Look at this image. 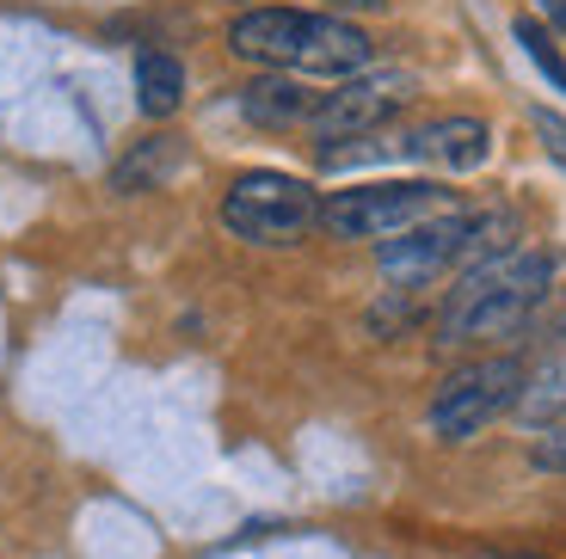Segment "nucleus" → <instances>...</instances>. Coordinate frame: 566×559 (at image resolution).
Masks as SVG:
<instances>
[{"mask_svg":"<svg viewBox=\"0 0 566 559\" xmlns=\"http://www.w3.org/2000/svg\"><path fill=\"white\" fill-rule=\"evenodd\" d=\"M228 50L241 62L277 74H321V81H352L369 68L376 43L333 13H302V7H253L228 25Z\"/></svg>","mask_w":566,"mask_h":559,"instance_id":"nucleus-1","label":"nucleus"},{"mask_svg":"<svg viewBox=\"0 0 566 559\" xmlns=\"http://www.w3.org/2000/svg\"><path fill=\"white\" fill-rule=\"evenodd\" d=\"M554 283V259L548 252H524L511 246L486 265H474L462 283L450 289L438 314V345H468V338H505L511 326H524V314L536 308Z\"/></svg>","mask_w":566,"mask_h":559,"instance_id":"nucleus-2","label":"nucleus"},{"mask_svg":"<svg viewBox=\"0 0 566 559\" xmlns=\"http://www.w3.org/2000/svg\"><path fill=\"white\" fill-rule=\"evenodd\" d=\"M450 210V191L431 179H388V184H352L321 203V228L339 240H395L419 228L424 215Z\"/></svg>","mask_w":566,"mask_h":559,"instance_id":"nucleus-3","label":"nucleus"},{"mask_svg":"<svg viewBox=\"0 0 566 559\" xmlns=\"http://www.w3.org/2000/svg\"><path fill=\"white\" fill-rule=\"evenodd\" d=\"M222 222L228 234L253 240V246H283L321 222V197L290 172H241L222 197Z\"/></svg>","mask_w":566,"mask_h":559,"instance_id":"nucleus-4","label":"nucleus"},{"mask_svg":"<svg viewBox=\"0 0 566 559\" xmlns=\"http://www.w3.org/2000/svg\"><path fill=\"white\" fill-rule=\"evenodd\" d=\"M517 393H524V363H517V357L468 363V369H455L438 388V400H431V431H438L443 443H462V436L486 431L505 405H517Z\"/></svg>","mask_w":566,"mask_h":559,"instance_id":"nucleus-5","label":"nucleus"},{"mask_svg":"<svg viewBox=\"0 0 566 559\" xmlns=\"http://www.w3.org/2000/svg\"><path fill=\"white\" fill-rule=\"evenodd\" d=\"M412 98V74H400V68H364V74H352V81L339 86V93H326L321 98V112H314V136H364V129H376V124H388V117L400 112Z\"/></svg>","mask_w":566,"mask_h":559,"instance_id":"nucleus-6","label":"nucleus"},{"mask_svg":"<svg viewBox=\"0 0 566 559\" xmlns=\"http://www.w3.org/2000/svg\"><path fill=\"white\" fill-rule=\"evenodd\" d=\"M468 240H474V215H438V222H419L407 234L382 240L376 265H382V277L412 289V283L438 277L443 265H468Z\"/></svg>","mask_w":566,"mask_h":559,"instance_id":"nucleus-7","label":"nucleus"},{"mask_svg":"<svg viewBox=\"0 0 566 559\" xmlns=\"http://www.w3.org/2000/svg\"><path fill=\"white\" fill-rule=\"evenodd\" d=\"M407 155L431 160V167H450V172H474L493 155V129L481 117H443V124H424L419 136H407Z\"/></svg>","mask_w":566,"mask_h":559,"instance_id":"nucleus-8","label":"nucleus"},{"mask_svg":"<svg viewBox=\"0 0 566 559\" xmlns=\"http://www.w3.org/2000/svg\"><path fill=\"white\" fill-rule=\"evenodd\" d=\"M321 98L326 93H308V86L283 81V74H265V81H253L241 93V112L253 117V124H265V129H290V124H314Z\"/></svg>","mask_w":566,"mask_h":559,"instance_id":"nucleus-9","label":"nucleus"},{"mask_svg":"<svg viewBox=\"0 0 566 559\" xmlns=\"http://www.w3.org/2000/svg\"><path fill=\"white\" fill-rule=\"evenodd\" d=\"M185 98V68L172 56H160V50H148V56H136V105L142 117H172Z\"/></svg>","mask_w":566,"mask_h":559,"instance_id":"nucleus-10","label":"nucleus"},{"mask_svg":"<svg viewBox=\"0 0 566 559\" xmlns=\"http://www.w3.org/2000/svg\"><path fill=\"white\" fill-rule=\"evenodd\" d=\"M517 412H524L530 424H566V357L560 363H548L536 381H524V393H517Z\"/></svg>","mask_w":566,"mask_h":559,"instance_id":"nucleus-11","label":"nucleus"},{"mask_svg":"<svg viewBox=\"0 0 566 559\" xmlns=\"http://www.w3.org/2000/svg\"><path fill=\"white\" fill-rule=\"evenodd\" d=\"M172 167H179V141H172V136L142 141L136 155H129L124 167H117V191H142V184H160Z\"/></svg>","mask_w":566,"mask_h":559,"instance_id":"nucleus-12","label":"nucleus"},{"mask_svg":"<svg viewBox=\"0 0 566 559\" xmlns=\"http://www.w3.org/2000/svg\"><path fill=\"white\" fill-rule=\"evenodd\" d=\"M517 43H524V50H530V62H536V68H542V74H548V81L566 93V62H560V50H554V38L536 25V19H517Z\"/></svg>","mask_w":566,"mask_h":559,"instance_id":"nucleus-13","label":"nucleus"},{"mask_svg":"<svg viewBox=\"0 0 566 559\" xmlns=\"http://www.w3.org/2000/svg\"><path fill=\"white\" fill-rule=\"evenodd\" d=\"M536 467L542 474H566V424H554V431L536 443Z\"/></svg>","mask_w":566,"mask_h":559,"instance_id":"nucleus-14","label":"nucleus"},{"mask_svg":"<svg viewBox=\"0 0 566 559\" xmlns=\"http://www.w3.org/2000/svg\"><path fill=\"white\" fill-rule=\"evenodd\" d=\"M536 136H542V148L554 155V167L566 172V124L554 112H536Z\"/></svg>","mask_w":566,"mask_h":559,"instance_id":"nucleus-15","label":"nucleus"},{"mask_svg":"<svg viewBox=\"0 0 566 559\" xmlns=\"http://www.w3.org/2000/svg\"><path fill=\"white\" fill-rule=\"evenodd\" d=\"M542 7V19H548V25H566V0H536Z\"/></svg>","mask_w":566,"mask_h":559,"instance_id":"nucleus-16","label":"nucleus"},{"mask_svg":"<svg viewBox=\"0 0 566 559\" xmlns=\"http://www.w3.org/2000/svg\"><path fill=\"white\" fill-rule=\"evenodd\" d=\"M333 7H388V0H333Z\"/></svg>","mask_w":566,"mask_h":559,"instance_id":"nucleus-17","label":"nucleus"},{"mask_svg":"<svg viewBox=\"0 0 566 559\" xmlns=\"http://www.w3.org/2000/svg\"><path fill=\"white\" fill-rule=\"evenodd\" d=\"M474 559H530V553H474Z\"/></svg>","mask_w":566,"mask_h":559,"instance_id":"nucleus-18","label":"nucleus"}]
</instances>
